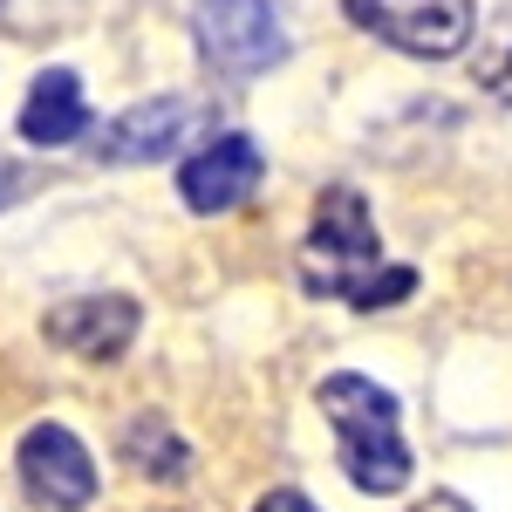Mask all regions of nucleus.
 Instances as JSON below:
<instances>
[{
	"label": "nucleus",
	"instance_id": "1",
	"mask_svg": "<svg viewBox=\"0 0 512 512\" xmlns=\"http://www.w3.org/2000/svg\"><path fill=\"white\" fill-rule=\"evenodd\" d=\"M301 287L321 301H349V308H390L417 294V267L383 260V239L362 192L328 185L315 205V226L301 239Z\"/></svg>",
	"mask_w": 512,
	"mask_h": 512
},
{
	"label": "nucleus",
	"instance_id": "2",
	"mask_svg": "<svg viewBox=\"0 0 512 512\" xmlns=\"http://www.w3.org/2000/svg\"><path fill=\"white\" fill-rule=\"evenodd\" d=\"M321 410H328V424H335V444H342V472H349L355 492H376V499H390L410 485V444L396 431V396L383 383H369V376H328L321 383Z\"/></svg>",
	"mask_w": 512,
	"mask_h": 512
},
{
	"label": "nucleus",
	"instance_id": "3",
	"mask_svg": "<svg viewBox=\"0 0 512 512\" xmlns=\"http://www.w3.org/2000/svg\"><path fill=\"white\" fill-rule=\"evenodd\" d=\"M192 35L198 55L226 82L267 76L274 62H287V28H280L274 0H192Z\"/></svg>",
	"mask_w": 512,
	"mask_h": 512
},
{
	"label": "nucleus",
	"instance_id": "4",
	"mask_svg": "<svg viewBox=\"0 0 512 512\" xmlns=\"http://www.w3.org/2000/svg\"><path fill=\"white\" fill-rule=\"evenodd\" d=\"M355 28H369L376 41H390L403 55H424V62H444L458 55L478 28L472 0H342Z\"/></svg>",
	"mask_w": 512,
	"mask_h": 512
},
{
	"label": "nucleus",
	"instance_id": "5",
	"mask_svg": "<svg viewBox=\"0 0 512 512\" xmlns=\"http://www.w3.org/2000/svg\"><path fill=\"white\" fill-rule=\"evenodd\" d=\"M21 485H28V499L48 512H82L96 499V465H89V451H82V437L69 424H35V431L21 437Z\"/></svg>",
	"mask_w": 512,
	"mask_h": 512
},
{
	"label": "nucleus",
	"instance_id": "6",
	"mask_svg": "<svg viewBox=\"0 0 512 512\" xmlns=\"http://www.w3.org/2000/svg\"><path fill=\"white\" fill-rule=\"evenodd\" d=\"M260 178H267V158H260V144L246 137V130H226V137H212L205 151H192L185 158V171H178V192H185V205L192 212H233V205H246V198L260 192Z\"/></svg>",
	"mask_w": 512,
	"mask_h": 512
},
{
	"label": "nucleus",
	"instance_id": "7",
	"mask_svg": "<svg viewBox=\"0 0 512 512\" xmlns=\"http://www.w3.org/2000/svg\"><path fill=\"white\" fill-rule=\"evenodd\" d=\"M41 328H48V342H55V349L82 355V362H117V355L137 342L144 315H137V301H130V294H76V301L48 308Z\"/></svg>",
	"mask_w": 512,
	"mask_h": 512
},
{
	"label": "nucleus",
	"instance_id": "8",
	"mask_svg": "<svg viewBox=\"0 0 512 512\" xmlns=\"http://www.w3.org/2000/svg\"><path fill=\"white\" fill-rule=\"evenodd\" d=\"M198 123L192 96H158V103H137L96 130V158L103 164H158L178 151V137Z\"/></svg>",
	"mask_w": 512,
	"mask_h": 512
},
{
	"label": "nucleus",
	"instance_id": "9",
	"mask_svg": "<svg viewBox=\"0 0 512 512\" xmlns=\"http://www.w3.org/2000/svg\"><path fill=\"white\" fill-rule=\"evenodd\" d=\"M89 130V103H82V76L76 69H48L35 76L28 103H21V137L41 144V151H62Z\"/></svg>",
	"mask_w": 512,
	"mask_h": 512
},
{
	"label": "nucleus",
	"instance_id": "10",
	"mask_svg": "<svg viewBox=\"0 0 512 512\" xmlns=\"http://www.w3.org/2000/svg\"><path fill=\"white\" fill-rule=\"evenodd\" d=\"M123 458H130L144 478H158V485H178V478L192 472V444L171 431L158 410L130 417V431H123Z\"/></svg>",
	"mask_w": 512,
	"mask_h": 512
},
{
	"label": "nucleus",
	"instance_id": "11",
	"mask_svg": "<svg viewBox=\"0 0 512 512\" xmlns=\"http://www.w3.org/2000/svg\"><path fill=\"white\" fill-rule=\"evenodd\" d=\"M253 512H315V499H301V492H287V485H280V492H267Z\"/></svg>",
	"mask_w": 512,
	"mask_h": 512
},
{
	"label": "nucleus",
	"instance_id": "12",
	"mask_svg": "<svg viewBox=\"0 0 512 512\" xmlns=\"http://www.w3.org/2000/svg\"><path fill=\"white\" fill-rule=\"evenodd\" d=\"M417 512H472V506H465L458 492H431V499H424V506H417Z\"/></svg>",
	"mask_w": 512,
	"mask_h": 512
},
{
	"label": "nucleus",
	"instance_id": "13",
	"mask_svg": "<svg viewBox=\"0 0 512 512\" xmlns=\"http://www.w3.org/2000/svg\"><path fill=\"white\" fill-rule=\"evenodd\" d=\"M14 185H21V171H14V164L0 158V205H7V198H14Z\"/></svg>",
	"mask_w": 512,
	"mask_h": 512
}]
</instances>
